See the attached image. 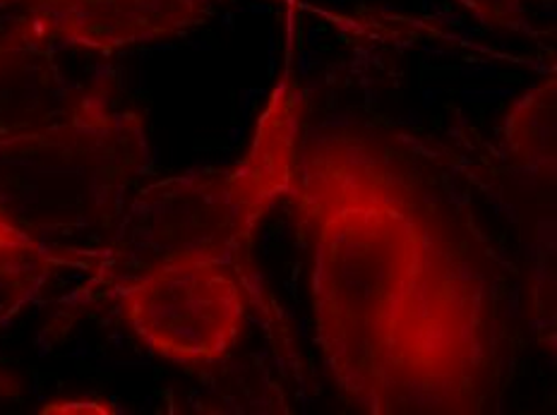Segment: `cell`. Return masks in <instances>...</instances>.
Segmentation results:
<instances>
[{
  "mask_svg": "<svg viewBox=\"0 0 557 415\" xmlns=\"http://www.w3.org/2000/svg\"><path fill=\"white\" fill-rule=\"evenodd\" d=\"M324 367L368 415H481L505 382L503 269L473 218L397 137L361 123L300 140L292 190Z\"/></svg>",
  "mask_w": 557,
  "mask_h": 415,
  "instance_id": "cell-1",
  "label": "cell"
},
{
  "mask_svg": "<svg viewBox=\"0 0 557 415\" xmlns=\"http://www.w3.org/2000/svg\"><path fill=\"white\" fill-rule=\"evenodd\" d=\"M306 101L284 77L255 125L246 152L231 166L139 186L127 200L77 288V303L113 301L139 276L185 260H219L243 269L264 214L292 190Z\"/></svg>",
  "mask_w": 557,
  "mask_h": 415,
  "instance_id": "cell-2",
  "label": "cell"
},
{
  "mask_svg": "<svg viewBox=\"0 0 557 415\" xmlns=\"http://www.w3.org/2000/svg\"><path fill=\"white\" fill-rule=\"evenodd\" d=\"M149 161L145 115L121 106L111 79H97L63 118L0 142V228L85 269Z\"/></svg>",
  "mask_w": 557,
  "mask_h": 415,
  "instance_id": "cell-3",
  "label": "cell"
},
{
  "mask_svg": "<svg viewBox=\"0 0 557 415\" xmlns=\"http://www.w3.org/2000/svg\"><path fill=\"white\" fill-rule=\"evenodd\" d=\"M113 301L147 349L178 365L224 363L248 325L240 269L219 260H185L123 286Z\"/></svg>",
  "mask_w": 557,
  "mask_h": 415,
  "instance_id": "cell-4",
  "label": "cell"
},
{
  "mask_svg": "<svg viewBox=\"0 0 557 415\" xmlns=\"http://www.w3.org/2000/svg\"><path fill=\"white\" fill-rule=\"evenodd\" d=\"M224 0H13L0 15L27 25L53 49L115 53L190 32Z\"/></svg>",
  "mask_w": 557,
  "mask_h": 415,
  "instance_id": "cell-5",
  "label": "cell"
},
{
  "mask_svg": "<svg viewBox=\"0 0 557 415\" xmlns=\"http://www.w3.org/2000/svg\"><path fill=\"white\" fill-rule=\"evenodd\" d=\"M83 89L65 77L53 46L0 15V142L63 118Z\"/></svg>",
  "mask_w": 557,
  "mask_h": 415,
  "instance_id": "cell-6",
  "label": "cell"
},
{
  "mask_svg": "<svg viewBox=\"0 0 557 415\" xmlns=\"http://www.w3.org/2000/svg\"><path fill=\"white\" fill-rule=\"evenodd\" d=\"M555 125H557V83L545 77L521 97L503 125L507 156L531 173L533 178L553 183L555 178Z\"/></svg>",
  "mask_w": 557,
  "mask_h": 415,
  "instance_id": "cell-7",
  "label": "cell"
},
{
  "mask_svg": "<svg viewBox=\"0 0 557 415\" xmlns=\"http://www.w3.org/2000/svg\"><path fill=\"white\" fill-rule=\"evenodd\" d=\"M63 262L0 228V329L37 298Z\"/></svg>",
  "mask_w": 557,
  "mask_h": 415,
  "instance_id": "cell-8",
  "label": "cell"
},
{
  "mask_svg": "<svg viewBox=\"0 0 557 415\" xmlns=\"http://www.w3.org/2000/svg\"><path fill=\"white\" fill-rule=\"evenodd\" d=\"M469 13L493 29H524L529 22V5L545 0H459Z\"/></svg>",
  "mask_w": 557,
  "mask_h": 415,
  "instance_id": "cell-9",
  "label": "cell"
},
{
  "mask_svg": "<svg viewBox=\"0 0 557 415\" xmlns=\"http://www.w3.org/2000/svg\"><path fill=\"white\" fill-rule=\"evenodd\" d=\"M10 3H13V0H0V13H3V10H8Z\"/></svg>",
  "mask_w": 557,
  "mask_h": 415,
  "instance_id": "cell-10",
  "label": "cell"
}]
</instances>
